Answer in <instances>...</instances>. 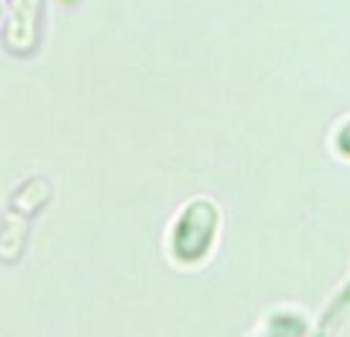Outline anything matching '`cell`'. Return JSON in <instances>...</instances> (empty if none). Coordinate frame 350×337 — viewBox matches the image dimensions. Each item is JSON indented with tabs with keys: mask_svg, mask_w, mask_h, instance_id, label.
I'll return each instance as SVG.
<instances>
[{
	"mask_svg": "<svg viewBox=\"0 0 350 337\" xmlns=\"http://www.w3.org/2000/svg\"><path fill=\"white\" fill-rule=\"evenodd\" d=\"M215 225H217V215H215L213 204L210 202L189 204L182 222L176 225V235H174L176 256L185 260L200 258L207 251L210 241H213Z\"/></svg>",
	"mask_w": 350,
	"mask_h": 337,
	"instance_id": "1",
	"label": "cell"
}]
</instances>
